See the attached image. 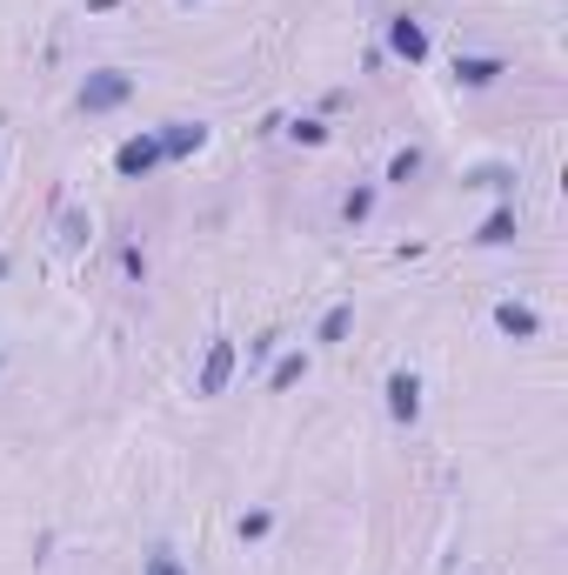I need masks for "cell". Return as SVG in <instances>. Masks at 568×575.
Wrapping results in <instances>:
<instances>
[{
	"instance_id": "6da1fadb",
	"label": "cell",
	"mask_w": 568,
	"mask_h": 575,
	"mask_svg": "<svg viewBox=\"0 0 568 575\" xmlns=\"http://www.w3.org/2000/svg\"><path fill=\"white\" fill-rule=\"evenodd\" d=\"M127 95H134V74H121V67H101V74L80 80V108L88 114H114Z\"/></svg>"
},
{
	"instance_id": "7a4b0ae2",
	"label": "cell",
	"mask_w": 568,
	"mask_h": 575,
	"mask_svg": "<svg viewBox=\"0 0 568 575\" xmlns=\"http://www.w3.org/2000/svg\"><path fill=\"white\" fill-rule=\"evenodd\" d=\"M234 362H241V349H234V342H208V355H201V375H194V395H227V382H234Z\"/></svg>"
},
{
	"instance_id": "3957f363",
	"label": "cell",
	"mask_w": 568,
	"mask_h": 575,
	"mask_svg": "<svg viewBox=\"0 0 568 575\" xmlns=\"http://www.w3.org/2000/svg\"><path fill=\"white\" fill-rule=\"evenodd\" d=\"M114 168H121L127 181L154 175V168H160V134H134V141H121V147H114Z\"/></svg>"
},
{
	"instance_id": "277c9868",
	"label": "cell",
	"mask_w": 568,
	"mask_h": 575,
	"mask_svg": "<svg viewBox=\"0 0 568 575\" xmlns=\"http://www.w3.org/2000/svg\"><path fill=\"white\" fill-rule=\"evenodd\" d=\"M388 54H394V60H409V67H422V60H428V34H422V21L394 14V21H388Z\"/></svg>"
},
{
	"instance_id": "5b68a950",
	"label": "cell",
	"mask_w": 568,
	"mask_h": 575,
	"mask_svg": "<svg viewBox=\"0 0 568 575\" xmlns=\"http://www.w3.org/2000/svg\"><path fill=\"white\" fill-rule=\"evenodd\" d=\"M388 416H394L401 429L422 416V382H415L409 368H394V375H388Z\"/></svg>"
},
{
	"instance_id": "8992f818",
	"label": "cell",
	"mask_w": 568,
	"mask_h": 575,
	"mask_svg": "<svg viewBox=\"0 0 568 575\" xmlns=\"http://www.w3.org/2000/svg\"><path fill=\"white\" fill-rule=\"evenodd\" d=\"M201 147H208V128L201 121H168V128H160V161H188Z\"/></svg>"
},
{
	"instance_id": "52a82bcc",
	"label": "cell",
	"mask_w": 568,
	"mask_h": 575,
	"mask_svg": "<svg viewBox=\"0 0 568 575\" xmlns=\"http://www.w3.org/2000/svg\"><path fill=\"white\" fill-rule=\"evenodd\" d=\"M495 328H502V335H515V342H535V335H542V314L522 308V301H502V308H495Z\"/></svg>"
},
{
	"instance_id": "ba28073f",
	"label": "cell",
	"mask_w": 568,
	"mask_h": 575,
	"mask_svg": "<svg viewBox=\"0 0 568 575\" xmlns=\"http://www.w3.org/2000/svg\"><path fill=\"white\" fill-rule=\"evenodd\" d=\"M455 80H461V88H495L502 60H495V54H461V60H455Z\"/></svg>"
},
{
	"instance_id": "9c48e42d",
	"label": "cell",
	"mask_w": 568,
	"mask_h": 575,
	"mask_svg": "<svg viewBox=\"0 0 568 575\" xmlns=\"http://www.w3.org/2000/svg\"><path fill=\"white\" fill-rule=\"evenodd\" d=\"M88 241H94L88 208H60V248H88Z\"/></svg>"
},
{
	"instance_id": "30bf717a",
	"label": "cell",
	"mask_w": 568,
	"mask_h": 575,
	"mask_svg": "<svg viewBox=\"0 0 568 575\" xmlns=\"http://www.w3.org/2000/svg\"><path fill=\"white\" fill-rule=\"evenodd\" d=\"M475 241H481V248H509V241H515V208H495L489 221H481Z\"/></svg>"
},
{
	"instance_id": "8fae6325",
	"label": "cell",
	"mask_w": 568,
	"mask_h": 575,
	"mask_svg": "<svg viewBox=\"0 0 568 575\" xmlns=\"http://www.w3.org/2000/svg\"><path fill=\"white\" fill-rule=\"evenodd\" d=\"M348 328H355V308L342 301V308H328V314H321V328H314V342H321V349H335V342L348 335Z\"/></svg>"
},
{
	"instance_id": "7c38bea8",
	"label": "cell",
	"mask_w": 568,
	"mask_h": 575,
	"mask_svg": "<svg viewBox=\"0 0 568 575\" xmlns=\"http://www.w3.org/2000/svg\"><path fill=\"white\" fill-rule=\"evenodd\" d=\"M415 175H422V147H401V154L388 161V181H394V188H409Z\"/></svg>"
},
{
	"instance_id": "4fadbf2b",
	"label": "cell",
	"mask_w": 568,
	"mask_h": 575,
	"mask_svg": "<svg viewBox=\"0 0 568 575\" xmlns=\"http://www.w3.org/2000/svg\"><path fill=\"white\" fill-rule=\"evenodd\" d=\"M301 375H308V355H281V362H275V375H268V388H294Z\"/></svg>"
},
{
	"instance_id": "5bb4252c",
	"label": "cell",
	"mask_w": 568,
	"mask_h": 575,
	"mask_svg": "<svg viewBox=\"0 0 568 575\" xmlns=\"http://www.w3.org/2000/svg\"><path fill=\"white\" fill-rule=\"evenodd\" d=\"M342 214H348V221H368V214H375V188H355V195L342 201Z\"/></svg>"
},
{
	"instance_id": "9a60e30c",
	"label": "cell",
	"mask_w": 568,
	"mask_h": 575,
	"mask_svg": "<svg viewBox=\"0 0 568 575\" xmlns=\"http://www.w3.org/2000/svg\"><path fill=\"white\" fill-rule=\"evenodd\" d=\"M268 529H275V516H268V509H255V516H241V542H261Z\"/></svg>"
},
{
	"instance_id": "2e32d148",
	"label": "cell",
	"mask_w": 568,
	"mask_h": 575,
	"mask_svg": "<svg viewBox=\"0 0 568 575\" xmlns=\"http://www.w3.org/2000/svg\"><path fill=\"white\" fill-rule=\"evenodd\" d=\"M141 575H188V568H181V562L168 555V549H154V555L141 562Z\"/></svg>"
},
{
	"instance_id": "e0dca14e",
	"label": "cell",
	"mask_w": 568,
	"mask_h": 575,
	"mask_svg": "<svg viewBox=\"0 0 568 575\" xmlns=\"http://www.w3.org/2000/svg\"><path fill=\"white\" fill-rule=\"evenodd\" d=\"M294 141H308V147H321V141H328V128H321V121H301V128H294Z\"/></svg>"
},
{
	"instance_id": "ac0fdd59",
	"label": "cell",
	"mask_w": 568,
	"mask_h": 575,
	"mask_svg": "<svg viewBox=\"0 0 568 575\" xmlns=\"http://www.w3.org/2000/svg\"><path fill=\"white\" fill-rule=\"evenodd\" d=\"M88 8H94V14H108V8H114V0H88Z\"/></svg>"
},
{
	"instance_id": "d6986e66",
	"label": "cell",
	"mask_w": 568,
	"mask_h": 575,
	"mask_svg": "<svg viewBox=\"0 0 568 575\" xmlns=\"http://www.w3.org/2000/svg\"><path fill=\"white\" fill-rule=\"evenodd\" d=\"M8 268H14V262H8V255H0V281H8Z\"/></svg>"
},
{
	"instance_id": "ffe728a7",
	"label": "cell",
	"mask_w": 568,
	"mask_h": 575,
	"mask_svg": "<svg viewBox=\"0 0 568 575\" xmlns=\"http://www.w3.org/2000/svg\"><path fill=\"white\" fill-rule=\"evenodd\" d=\"M0 368H8V362H0Z\"/></svg>"
}]
</instances>
